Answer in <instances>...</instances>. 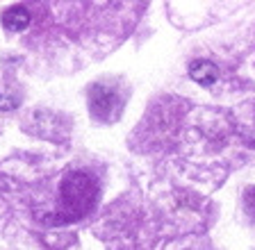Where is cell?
I'll use <instances>...</instances> for the list:
<instances>
[{"mask_svg":"<svg viewBox=\"0 0 255 250\" xmlns=\"http://www.w3.org/2000/svg\"><path fill=\"white\" fill-rule=\"evenodd\" d=\"M189 78L198 82V84H214L219 78V69L212 64V62H207V59H196V62H191L189 66Z\"/></svg>","mask_w":255,"mask_h":250,"instance_id":"obj_3","label":"cell"},{"mask_svg":"<svg viewBox=\"0 0 255 250\" xmlns=\"http://www.w3.org/2000/svg\"><path fill=\"white\" fill-rule=\"evenodd\" d=\"M16 100L14 98H0V109H14Z\"/></svg>","mask_w":255,"mask_h":250,"instance_id":"obj_5","label":"cell"},{"mask_svg":"<svg viewBox=\"0 0 255 250\" xmlns=\"http://www.w3.org/2000/svg\"><path fill=\"white\" fill-rule=\"evenodd\" d=\"M112 105H114V93L103 84H94L91 86V96H89V107L94 109L98 116L110 114Z\"/></svg>","mask_w":255,"mask_h":250,"instance_id":"obj_2","label":"cell"},{"mask_svg":"<svg viewBox=\"0 0 255 250\" xmlns=\"http://www.w3.org/2000/svg\"><path fill=\"white\" fill-rule=\"evenodd\" d=\"M27 23H30V11L25 9V7H9V9H5V14H2V25L7 27V30H11V32H21V30H25Z\"/></svg>","mask_w":255,"mask_h":250,"instance_id":"obj_4","label":"cell"},{"mask_svg":"<svg viewBox=\"0 0 255 250\" xmlns=\"http://www.w3.org/2000/svg\"><path fill=\"white\" fill-rule=\"evenodd\" d=\"M62 198L66 205H71V207L80 205L85 212L94 198V180L85 173H71L62 184Z\"/></svg>","mask_w":255,"mask_h":250,"instance_id":"obj_1","label":"cell"}]
</instances>
